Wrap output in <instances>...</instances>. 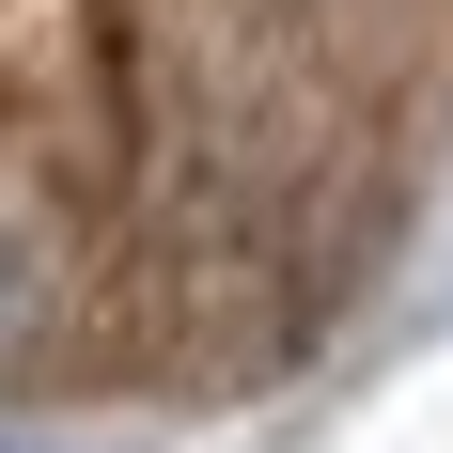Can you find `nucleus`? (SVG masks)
Masks as SVG:
<instances>
[{"mask_svg":"<svg viewBox=\"0 0 453 453\" xmlns=\"http://www.w3.org/2000/svg\"><path fill=\"white\" fill-rule=\"evenodd\" d=\"M79 203H63V173L47 157H16L0 141V375L63 360V328H79Z\"/></svg>","mask_w":453,"mask_h":453,"instance_id":"nucleus-1","label":"nucleus"}]
</instances>
